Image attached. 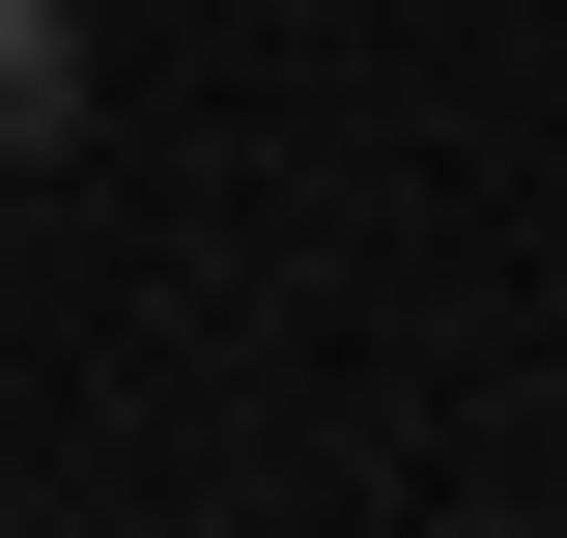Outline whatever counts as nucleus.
Wrapping results in <instances>:
<instances>
[{"label":"nucleus","mask_w":567,"mask_h":538,"mask_svg":"<svg viewBox=\"0 0 567 538\" xmlns=\"http://www.w3.org/2000/svg\"><path fill=\"white\" fill-rule=\"evenodd\" d=\"M29 142H85V29L58 0H0V170H29Z\"/></svg>","instance_id":"1"}]
</instances>
